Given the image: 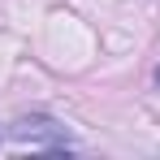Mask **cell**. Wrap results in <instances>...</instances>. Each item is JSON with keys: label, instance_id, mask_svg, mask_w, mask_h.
Instances as JSON below:
<instances>
[{"label": "cell", "instance_id": "1", "mask_svg": "<svg viewBox=\"0 0 160 160\" xmlns=\"http://www.w3.org/2000/svg\"><path fill=\"white\" fill-rule=\"evenodd\" d=\"M9 138H13V143H30V147H48V152H65V147H74V134L65 130L56 117H48V112L18 117V121L9 126Z\"/></svg>", "mask_w": 160, "mask_h": 160}, {"label": "cell", "instance_id": "2", "mask_svg": "<svg viewBox=\"0 0 160 160\" xmlns=\"http://www.w3.org/2000/svg\"><path fill=\"white\" fill-rule=\"evenodd\" d=\"M156 87H160V65H156Z\"/></svg>", "mask_w": 160, "mask_h": 160}]
</instances>
